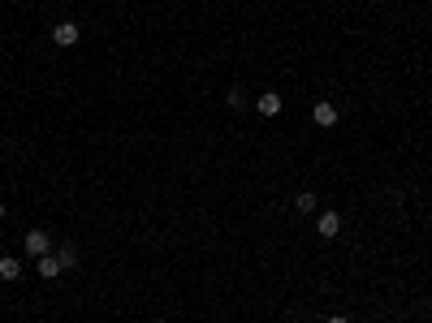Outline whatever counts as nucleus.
Instances as JSON below:
<instances>
[{"instance_id":"f257e3e1","label":"nucleus","mask_w":432,"mask_h":323,"mask_svg":"<svg viewBox=\"0 0 432 323\" xmlns=\"http://www.w3.org/2000/svg\"><path fill=\"white\" fill-rule=\"evenodd\" d=\"M22 246H26V254H30V258H39V254L52 250V237H48L43 229H30V233L22 237Z\"/></svg>"},{"instance_id":"f03ea898","label":"nucleus","mask_w":432,"mask_h":323,"mask_svg":"<svg viewBox=\"0 0 432 323\" xmlns=\"http://www.w3.org/2000/svg\"><path fill=\"white\" fill-rule=\"evenodd\" d=\"M311 121H316L320 129H333V125H338V104H329V100H320V104L311 108Z\"/></svg>"},{"instance_id":"7ed1b4c3","label":"nucleus","mask_w":432,"mask_h":323,"mask_svg":"<svg viewBox=\"0 0 432 323\" xmlns=\"http://www.w3.org/2000/svg\"><path fill=\"white\" fill-rule=\"evenodd\" d=\"M316 233L325 237V241H329V237H338V233H342V216H338V212H320V224H316Z\"/></svg>"},{"instance_id":"20e7f679","label":"nucleus","mask_w":432,"mask_h":323,"mask_svg":"<svg viewBox=\"0 0 432 323\" xmlns=\"http://www.w3.org/2000/svg\"><path fill=\"white\" fill-rule=\"evenodd\" d=\"M35 271H39L43 280H56L65 267H61V258H56V254H39V258H35Z\"/></svg>"},{"instance_id":"39448f33","label":"nucleus","mask_w":432,"mask_h":323,"mask_svg":"<svg viewBox=\"0 0 432 323\" xmlns=\"http://www.w3.org/2000/svg\"><path fill=\"white\" fill-rule=\"evenodd\" d=\"M52 39H56L61 47H74V43H78V22H70V18L56 22V26H52Z\"/></svg>"},{"instance_id":"423d86ee","label":"nucleus","mask_w":432,"mask_h":323,"mask_svg":"<svg viewBox=\"0 0 432 323\" xmlns=\"http://www.w3.org/2000/svg\"><path fill=\"white\" fill-rule=\"evenodd\" d=\"M255 108H260V117H277V112H281V95L277 91H264L260 100H255Z\"/></svg>"},{"instance_id":"0eeeda50","label":"nucleus","mask_w":432,"mask_h":323,"mask_svg":"<svg viewBox=\"0 0 432 323\" xmlns=\"http://www.w3.org/2000/svg\"><path fill=\"white\" fill-rule=\"evenodd\" d=\"M18 276H22V263L13 254H5L0 258V280H18Z\"/></svg>"},{"instance_id":"6e6552de","label":"nucleus","mask_w":432,"mask_h":323,"mask_svg":"<svg viewBox=\"0 0 432 323\" xmlns=\"http://www.w3.org/2000/svg\"><path fill=\"white\" fill-rule=\"evenodd\" d=\"M56 258H61V267H65V271H70V267H78V250H74V246H61V250H56Z\"/></svg>"},{"instance_id":"1a4fd4ad","label":"nucleus","mask_w":432,"mask_h":323,"mask_svg":"<svg viewBox=\"0 0 432 323\" xmlns=\"http://www.w3.org/2000/svg\"><path fill=\"white\" fill-rule=\"evenodd\" d=\"M294 207H298V212H316V194H311V190H302L298 199H294Z\"/></svg>"},{"instance_id":"9d476101","label":"nucleus","mask_w":432,"mask_h":323,"mask_svg":"<svg viewBox=\"0 0 432 323\" xmlns=\"http://www.w3.org/2000/svg\"><path fill=\"white\" fill-rule=\"evenodd\" d=\"M243 104H247V91L234 87V91H229V108H243Z\"/></svg>"},{"instance_id":"9b49d317","label":"nucleus","mask_w":432,"mask_h":323,"mask_svg":"<svg viewBox=\"0 0 432 323\" xmlns=\"http://www.w3.org/2000/svg\"><path fill=\"white\" fill-rule=\"evenodd\" d=\"M325 323H350V319H346V315H333V319H325Z\"/></svg>"},{"instance_id":"f8f14e48","label":"nucleus","mask_w":432,"mask_h":323,"mask_svg":"<svg viewBox=\"0 0 432 323\" xmlns=\"http://www.w3.org/2000/svg\"><path fill=\"white\" fill-rule=\"evenodd\" d=\"M0 220H5V203H0Z\"/></svg>"}]
</instances>
